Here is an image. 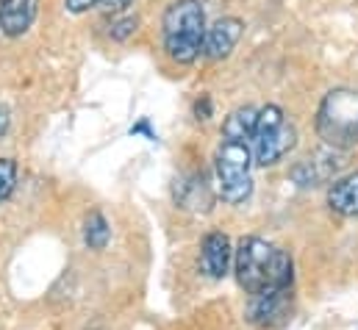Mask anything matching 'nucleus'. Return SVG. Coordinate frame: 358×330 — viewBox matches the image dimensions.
Returning a JSON list of instances; mask_svg holds the SVG:
<instances>
[{
	"mask_svg": "<svg viewBox=\"0 0 358 330\" xmlns=\"http://www.w3.org/2000/svg\"><path fill=\"white\" fill-rule=\"evenodd\" d=\"M100 0H64V6H67V11L70 14H84V11H90L92 6H97Z\"/></svg>",
	"mask_w": 358,
	"mask_h": 330,
	"instance_id": "6ab92c4d",
	"label": "nucleus"
},
{
	"mask_svg": "<svg viewBox=\"0 0 358 330\" xmlns=\"http://www.w3.org/2000/svg\"><path fill=\"white\" fill-rule=\"evenodd\" d=\"M245 34V22L239 17H220L206 28V39H203V53L211 62L228 59L234 53V48L239 45Z\"/></svg>",
	"mask_w": 358,
	"mask_h": 330,
	"instance_id": "423d86ee",
	"label": "nucleus"
},
{
	"mask_svg": "<svg viewBox=\"0 0 358 330\" xmlns=\"http://www.w3.org/2000/svg\"><path fill=\"white\" fill-rule=\"evenodd\" d=\"M136 25H139L136 17H120V20H111V25H108V36L117 39V42H122V39H128V36L136 31Z\"/></svg>",
	"mask_w": 358,
	"mask_h": 330,
	"instance_id": "dca6fc26",
	"label": "nucleus"
},
{
	"mask_svg": "<svg viewBox=\"0 0 358 330\" xmlns=\"http://www.w3.org/2000/svg\"><path fill=\"white\" fill-rule=\"evenodd\" d=\"M256 120H259V108H253V106L234 108L222 120V139H236V142H248L250 145L253 131H256Z\"/></svg>",
	"mask_w": 358,
	"mask_h": 330,
	"instance_id": "ddd939ff",
	"label": "nucleus"
},
{
	"mask_svg": "<svg viewBox=\"0 0 358 330\" xmlns=\"http://www.w3.org/2000/svg\"><path fill=\"white\" fill-rule=\"evenodd\" d=\"M8 128H11V114H8V108H6V106H0V142L6 139Z\"/></svg>",
	"mask_w": 358,
	"mask_h": 330,
	"instance_id": "412c9836",
	"label": "nucleus"
},
{
	"mask_svg": "<svg viewBox=\"0 0 358 330\" xmlns=\"http://www.w3.org/2000/svg\"><path fill=\"white\" fill-rule=\"evenodd\" d=\"M217 192L225 203L242 206L253 194V150L248 142L222 139L214 156Z\"/></svg>",
	"mask_w": 358,
	"mask_h": 330,
	"instance_id": "20e7f679",
	"label": "nucleus"
},
{
	"mask_svg": "<svg viewBox=\"0 0 358 330\" xmlns=\"http://www.w3.org/2000/svg\"><path fill=\"white\" fill-rule=\"evenodd\" d=\"M336 169H339V162H334V156H314L292 166V180L297 186H317V183H325Z\"/></svg>",
	"mask_w": 358,
	"mask_h": 330,
	"instance_id": "f8f14e48",
	"label": "nucleus"
},
{
	"mask_svg": "<svg viewBox=\"0 0 358 330\" xmlns=\"http://www.w3.org/2000/svg\"><path fill=\"white\" fill-rule=\"evenodd\" d=\"M139 134H142L145 139H150V142H156V131L150 128V122H148V120H139V122H136V125L131 128V136H139Z\"/></svg>",
	"mask_w": 358,
	"mask_h": 330,
	"instance_id": "aec40b11",
	"label": "nucleus"
},
{
	"mask_svg": "<svg viewBox=\"0 0 358 330\" xmlns=\"http://www.w3.org/2000/svg\"><path fill=\"white\" fill-rule=\"evenodd\" d=\"M194 117H197V120H208V117H211V97H208V94H200V97L194 100Z\"/></svg>",
	"mask_w": 358,
	"mask_h": 330,
	"instance_id": "f3484780",
	"label": "nucleus"
},
{
	"mask_svg": "<svg viewBox=\"0 0 358 330\" xmlns=\"http://www.w3.org/2000/svg\"><path fill=\"white\" fill-rule=\"evenodd\" d=\"M317 134L334 150L358 145V92L339 86L331 89L317 108Z\"/></svg>",
	"mask_w": 358,
	"mask_h": 330,
	"instance_id": "7ed1b4c3",
	"label": "nucleus"
},
{
	"mask_svg": "<svg viewBox=\"0 0 358 330\" xmlns=\"http://www.w3.org/2000/svg\"><path fill=\"white\" fill-rule=\"evenodd\" d=\"M176 203L180 208H192V211H208L211 208V194H208V186H206V178L203 175H186L176 180Z\"/></svg>",
	"mask_w": 358,
	"mask_h": 330,
	"instance_id": "9b49d317",
	"label": "nucleus"
},
{
	"mask_svg": "<svg viewBox=\"0 0 358 330\" xmlns=\"http://www.w3.org/2000/svg\"><path fill=\"white\" fill-rule=\"evenodd\" d=\"M234 272L248 297L292 289V280H294L292 255L259 236L239 239V245L234 250Z\"/></svg>",
	"mask_w": 358,
	"mask_h": 330,
	"instance_id": "f257e3e1",
	"label": "nucleus"
},
{
	"mask_svg": "<svg viewBox=\"0 0 358 330\" xmlns=\"http://www.w3.org/2000/svg\"><path fill=\"white\" fill-rule=\"evenodd\" d=\"M108 239H111V228H108L106 217L100 211H92L90 217H87V222H84V242H87V248L106 250Z\"/></svg>",
	"mask_w": 358,
	"mask_h": 330,
	"instance_id": "4468645a",
	"label": "nucleus"
},
{
	"mask_svg": "<svg viewBox=\"0 0 358 330\" xmlns=\"http://www.w3.org/2000/svg\"><path fill=\"white\" fill-rule=\"evenodd\" d=\"M289 314H292V289L250 297L248 303V320L259 328H278L289 320Z\"/></svg>",
	"mask_w": 358,
	"mask_h": 330,
	"instance_id": "0eeeda50",
	"label": "nucleus"
},
{
	"mask_svg": "<svg viewBox=\"0 0 358 330\" xmlns=\"http://www.w3.org/2000/svg\"><path fill=\"white\" fill-rule=\"evenodd\" d=\"M206 11L200 0H173L162 20L164 34V50L173 62L192 64L203 53L206 39Z\"/></svg>",
	"mask_w": 358,
	"mask_h": 330,
	"instance_id": "f03ea898",
	"label": "nucleus"
},
{
	"mask_svg": "<svg viewBox=\"0 0 358 330\" xmlns=\"http://www.w3.org/2000/svg\"><path fill=\"white\" fill-rule=\"evenodd\" d=\"M131 3H134V0H100L97 6H100L106 14H120V11H125Z\"/></svg>",
	"mask_w": 358,
	"mask_h": 330,
	"instance_id": "a211bd4d",
	"label": "nucleus"
},
{
	"mask_svg": "<svg viewBox=\"0 0 358 330\" xmlns=\"http://www.w3.org/2000/svg\"><path fill=\"white\" fill-rule=\"evenodd\" d=\"M297 142V131L294 125L286 120L283 108L269 103L264 108H259V120H256V131L250 139V150H253V164L259 166H275L280 164L289 150Z\"/></svg>",
	"mask_w": 358,
	"mask_h": 330,
	"instance_id": "39448f33",
	"label": "nucleus"
},
{
	"mask_svg": "<svg viewBox=\"0 0 358 330\" xmlns=\"http://www.w3.org/2000/svg\"><path fill=\"white\" fill-rule=\"evenodd\" d=\"M39 0H0V31L8 39H17L28 34V28L36 20Z\"/></svg>",
	"mask_w": 358,
	"mask_h": 330,
	"instance_id": "1a4fd4ad",
	"label": "nucleus"
},
{
	"mask_svg": "<svg viewBox=\"0 0 358 330\" xmlns=\"http://www.w3.org/2000/svg\"><path fill=\"white\" fill-rule=\"evenodd\" d=\"M231 264H234V248H231V239L220 231H211L203 236L200 242V269L214 278V280H222L228 272H231Z\"/></svg>",
	"mask_w": 358,
	"mask_h": 330,
	"instance_id": "6e6552de",
	"label": "nucleus"
},
{
	"mask_svg": "<svg viewBox=\"0 0 358 330\" xmlns=\"http://www.w3.org/2000/svg\"><path fill=\"white\" fill-rule=\"evenodd\" d=\"M328 206L342 217H358V172L334 178L328 186Z\"/></svg>",
	"mask_w": 358,
	"mask_h": 330,
	"instance_id": "9d476101",
	"label": "nucleus"
},
{
	"mask_svg": "<svg viewBox=\"0 0 358 330\" xmlns=\"http://www.w3.org/2000/svg\"><path fill=\"white\" fill-rule=\"evenodd\" d=\"M17 186V162L14 159H0V203L11 197Z\"/></svg>",
	"mask_w": 358,
	"mask_h": 330,
	"instance_id": "2eb2a0df",
	"label": "nucleus"
}]
</instances>
